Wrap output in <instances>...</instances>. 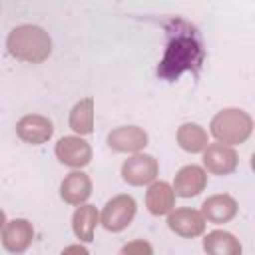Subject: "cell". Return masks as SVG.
I'll list each match as a JSON object with an SVG mask.
<instances>
[{"mask_svg":"<svg viewBox=\"0 0 255 255\" xmlns=\"http://www.w3.org/2000/svg\"><path fill=\"white\" fill-rule=\"evenodd\" d=\"M201 62L203 44L197 30L183 20H171L167 26V48L157 66V76L173 82L183 72H197Z\"/></svg>","mask_w":255,"mask_h":255,"instance_id":"cell-1","label":"cell"}]
</instances>
